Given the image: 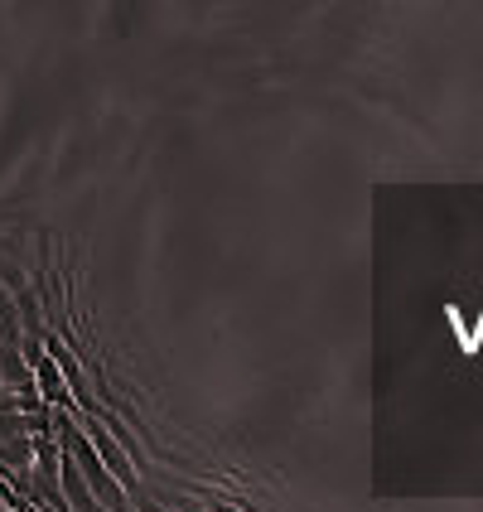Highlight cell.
<instances>
[{
  "mask_svg": "<svg viewBox=\"0 0 483 512\" xmlns=\"http://www.w3.org/2000/svg\"><path fill=\"white\" fill-rule=\"evenodd\" d=\"M34 372H39V387L49 392V401H63V382H58L54 363H49V358H39V363H34Z\"/></svg>",
  "mask_w": 483,
  "mask_h": 512,
  "instance_id": "cell-1",
  "label": "cell"
}]
</instances>
